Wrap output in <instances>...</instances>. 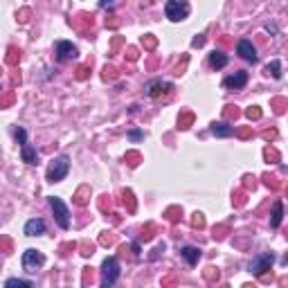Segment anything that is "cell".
<instances>
[{"mask_svg":"<svg viewBox=\"0 0 288 288\" xmlns=\"http://www.w3.org/2000/svg\"><path fill=\"white\" fill-rule=\"evenodd\" d=\"M68 171H70V158L68 156H56L50 160L48 165V180L50 183H59V180H63L68 176Z\"/></svg>","mask_w":288,"mask_h":288,"instance_id":"cell-1","label":"cell"},{"mask_svg":"<svg viewBox=\"0 0 288 288\" xmlns=\"http://www.w3.org/2000/svg\"><path fill=\"white\" fill-rule=\"evenodd\" d=\"M120 279V261L115 257H106L101 263V288H113Z\"/></svg>","mask_w":288,"mask_h":288,"instance_id":"cell-2","label":"cell"},{"mask_svg":"<svg viewBox=\"0 0 288 288\" xmlns=\"http://www.w3.org/2000/svg\"><path fill=\"white\" fill-rule=\"evenodd\" d=\"M50 207H52V214H54V221L61 230H70V210L59 196H52L50 198Z\"/></svg>","mask_w":288,"mask_h":288,"instance_id":"cell-3","label":"cell"},{"mask_svg":"<svg viewBox=\"0 0 288 288\" xmlns=\"http://www.w3.org/2000/svg\"><path fill=\"white\" fill-rule=\"evenodd\" d=\"M275 263V255L273 252H259L257 257H252L250 259V263H248V273H252V275H263L266 270H270V266Z\"/></svg>","mask_w":288,"mask_h":288,"instance_id":"cell-4","label":"cell"},{"mask_svg":"<svg viewBox=\"0 0 288 288\" xmlns=\"http://www.w3.org/2000/svg\"><path fill=\"white\" fill-rule=\"evenodd\" d=\"M189 3H185V0H169V3L165 5V14H167V18L169 20H173V23H178V20H185L189 16Z\"/></svg>","mask_w":288,"mask_h":288,"instance_id":"cell-5","label":"cell"},{"mask_svg":"<svg viewBox=\"0 0 288 288\" xmlns=\"http://www.w3.org/2000/svg\"><path fill=\"white\" fill-rule=\"evenodd\" d=\"M45 263V255L38 250H25L23 252V268L27 270V273H36V268H41Z\"/></svg>","mask_w":288,"mask_h":288,"instance_id":"cell-6","label":"cell"},{"mask_svg":"<svg viewBox=\"0 0 288 288\" xmlns=\"http://www.w3.org/2000/svg\"><path fill=\"white\" fill-rule=\"evenodd\" d=\"M236 54H239L243 61H248V63H257L259 61L257 48L252 45V41H248V38H241V41L236 43Z\"/></svg>","mask_w":288,"mask_h":288,"instance_id":"cell-7","label":"cell"},{"mask_svg":"<svg viewBox=\"0 0 288 288\" xmlns=\"http://www.w3.org/2000/svg\"><path fill=\"white\" fill-rule=\"evenodd\" d=\"M79 56L77 45H72L70 41H59L56 43V59L59 61H72Z\"/></svg>","mask_w":288,"mask_h":288,"instance_id":"cell-8","label":"cell"},{"mask_svg":"<svg viewBox=\"0 0 288 288\" xmlns=\"http://www.w3.org/2000/svg\"><path fill=\"white\" fill-rule=\"evenodd\" d=\"M146 95L149 97H153L158 99L162 93H169V90H173V83H169V81H162V79H153V81H149L146 83Z\"/></svg>","mask_w":288,"mask_h":288,"instance_id":"cell-9","label":"cell"},{"mask_svg":"<svg viewBox=\"0 0 288 288\" xmlns=\"http://www.w3.org/2000/svg\"><path fill=\"white\" fill-rule=\"evenodd\" d=\"M246 83H248V72L246 70H239V72H234V75L223 79V88H230V90H239V88H243Z\"/></svg>","mask_w":288,"mask_h":288,"instance_id":"cell-10","label":"cell"},{"mask_svg":"<svg viewBox=\"0 0 288 288\" xmlns=\"http://www.w3.org/2000/svg\"><path fill=\"white\" fill-rule=\"evenodd\" d=\"M25 234L27 236H41L45 234V221L43 218H30L25 223Z\"/></svg>","mask_w":288,"mask_h":288,"instance_id":"cell-11","label":"cell"},{"mask_svg":"<svg viewBox=\"0 0 288 288\" xmlns=\"http://www.w3.org/2000/svg\"><path fill=\"white\" fill-rule=\"evenodd\" d=\"M281 218H284V203L275 201L273 203V210H270V228L277 230L281 225Z\"/></svg>","mask_w":288,"mask_h":288,"instance_id":"cell-12","label":"cell"},{"mask_svg":"<svg viewBox=\"0 0 288 288\" xmlns=\"http://www.w3.org/2000/svg\"><path fill=\"white\" fill-rule=\"evenodd\" d=\"M20 158H23V162H27V165H36V146H32L30 142H25L20 146Z\"/></svg>","mask_w":288,"mask_h":288,"instance_id":"cell-13","label":"cell"},{"mask_svg":"<svg viewBox=\"0 0 288 288\" xmlns=\"http://www.w3.org/2000/svg\"><path fill=\"white\" fill-rule=\"evenodd\" d=\"M180 255H183V259L189 263V266H196L198 259H201V250L198 248H194V246H185L183 250H180Z\"/></svg>","mask_w":288,"mask_h":288,"instance_id":"cell-14","label":"cell"},{"mask_svg":"<svg viewBox=\"0 0 288 288\" xmlns=\"http://www.w3.org/2000/svg\"><path fill=\"white\" fill-rule=\"evenodd\" d=\"M212 133L216 135V138H230V135H234V126H230L228 122H214Z\"/></svg>","mask_w":288,"mask_h":288,"instance_id":"cell-15","label":"cell"},{"mask_svg":"<svg viewBox=\"0 0 288 288\" xmlns=\"http://www.w3.org/2000/svg\"><path fill=\"white\" fill-rule=\"evenodd\" d=\"M228 54H223L221 50H214V52H210V65L214 68V70H221V68L228 65Z\"/></svg>","mask_w":288,"mask_h":288,"instance_id":"cell-16","label":"cell"},{"mask_svg":"<svg viewBox=\"0 0 288 288\" xmlns=\"http://www.w3.org/2000/svg\"><path fill=\"white\" fill-rule=\"evenodd\" d=\"M5 288H34L32 281H27V279H18V277H11L5 281Z\"/></svg>","mask_w":288,"mask_h":288,"instance_id":"cell-17","label":"cell"},{"mask_svg":"<svg viewBox=\"0 0 288 288\" xmlns=\"http://www.w3.org/2000/svg\"><path fill=\"white\" fill-rule=\"evenodd\" d=\"M266 72L268 75H273V79H281V61H270V63L266 65Z\"/></svg>","mask_w":288,"mask_h":288,"instance_id":"cell-18","label":"cell"},{"mask_svg":"<svg viewBox=\"0 0 288 288\" xmlns=\"http://www.w3.org/2000/svg\"><path fill=\"white\" fill-rule=\"evenodd\" d=\"M14 135H16V140H18V142H20V146L27 142V133H25V128H23V126H18V128H16V131H14Z\"/></svg>","mask_w":288,"mask_h":288,"instance_id":"cell-19","label":"cell"},{"mask_svg":"<svg viewBox=\"0 0 288 288\" xmlns=\"http://www.w3.org/2000/svg\"><path fill=\"white\" fill-rule=\"evenodd\" d=\"M128 140L138 142V140H144V133L142 131H128Z\"/></svg>","mask_w":288,"mask_h":288,"instance_id":"cell-20","label":"cell"},{"mask_svg":"<svg viewBox=\"0 0 288 288\" xmlns=\"http://www.w3.org/2000/svg\"><path fill=\"white\" fill-rule=\"evenodd\" d=\"M246 115H248V117H250V120H259V117H261V110H259V108H257V106H255V108H250V110H248V113H246Z\"/></svg>","mask_w":288,"mask_h":288,"instance_id":"cell-21","label":"cell"},{"mask_svg":"<svg viewBox=\"0 0 288 288\" xmlns=\"http://www.w3.org/2000/svg\"><path fill=\"white\" fill-rule=\"evenodd\" d=\"M194 225H198V228H201V225H203V214H194Z\"/></svg>","mask_w":288,"mask_h":288,"instance_id":"cell-22","label":"cell"},{"mask_svg":"<svg viewBox=\"0 0 288 288\" xmlns=\"http://www.w3.org/2000/svg\"><path fill=\"white\" fill-rule=\"evenodd\" d=\"M246 288H257V286H246Z\"/></svg>","mask_w":288,"mask_h":288,"instance_id":"cell-23","label":"cell"}]
</instances>
